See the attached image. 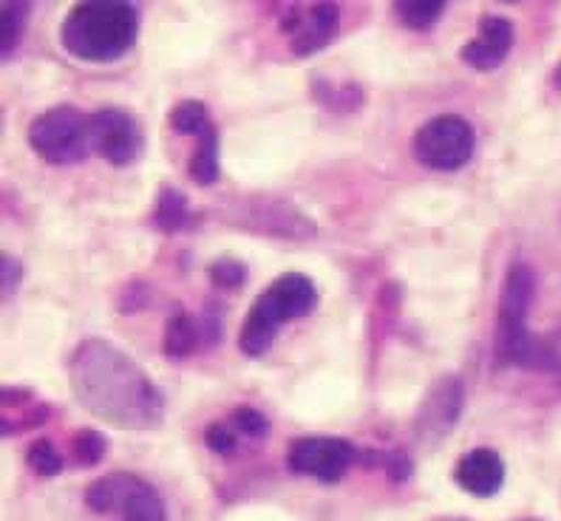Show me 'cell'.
Listing matches in <instances>:
<instances>
[{"label": "cell", "instance_id": "6da1fadb", "mask_svg": "<svg viewBox=\"0 0 561 521\" xmlns=\"http://www.w3.org/2000/svg\"><path fill=\"white\" fill-rule=\"evenodd\" d=\"M69 385L77 403L123 431L162 426L164 394L134 357L103 337L82 340L69 360Z\"/></svg>", "mask_w": 561, "mask_h": 521}, {"label": "cell", "instance_id": "7a4b0ae2", "mask_svg": "<svg viewBox=\"0 0 561 521\" xmlns=\"http://www.w3.org/2000/svg\"><path fill=\"white\" fill-rule=\"evenodd\" d=\"M139 37V9L123 0L77 3L60 26V43L82 62H117Z\"/></svg>", "mask_w": 561, "mask_h": 521}, {"label": "cell", "instance_id": "3957f363", "mask_svg": "<svg viewBox=\"0 0 561 521\" xmlns=\"http://www.w3.org/2000/svg\"><path fill=\"white\" fill-rule=\"evenodd\" d=\"M318 306V289L304 273H284L253 301L239 332V349L261 357L273 349L280 323L301 321Z\"/></svg>", "mask_w": 561, "mask_h": 521}, {"label": "cell", "instance_id": "277c9868", "mask_svg": "<svg viewBox=\"0 0 561 521\" xmlns=\"http://www.w3.org/2000/svg\"><path fill=\"white\" fill-rule=\"evenodd\" d=\"M28 144L48 165H80L91 157L89 117L75 105H55L28 125Z\"/></svg>", "mask_w": 561, "mask_h": 521}, {"label": "cell", "instance_id": "5b68a950", "mask_svg": "<svg viewBox=\"0 0 561 521\" xmlns=\"http://www.w3.org/2000/svg\"><path fill=\"white\" fill-rule=\"evenodd\" d=\"M477 151V130L459 114H439L420 125L411 137V153L420 165L437 173L466 167Z\"/></svg>", "mask_w": 561, "mask_h": 521}, {"label": "cell", "instance_id": "8992f818", "mask_svg": "<svg viewBox=\"0 0 561 521\" xmlns=\"http://www.w3.org/2000/svg\"><path fill=\"white\" fill-rule=\"evenodd\" d=\"M357 448L343 437H298L287 451V467L298 476H312L321 485H335L357 462Z\"/></svg>", "mask_w": 561, "mask_h": 521}, {"label": "cell", "instance_id": "52a82bcc", "mask_svg": "<svg viewBox=\"0 0 561 521\" xmlns=\"http://www.w3.org/2000/svg\"><path fill=\"white\" fill-rule=\"evenodd\" d=\"M91 153L114 167L134 165L145 151V134L137 117L123 108H100L89 114Z\"/></svg>", "mask_w": 561, "mask_h": 521}, {"label": "cell", "instance_id": "ba28073f", "mask_svg": "<svg viewBox=\"0 0 561 521\" xmlns=\"http://www.w3.org/2000/svg\"><path fill=\"white\" fill-rule=\"evenodd\" d=\"M278 28L295 57H312L337 37L341 9L335 3H287L278 14Z\"/></svg>", "mask_w": 561, "mask_h": 521}, {"label": "cell", "instance_id": "9c48e42d", "mask_svg": "<svg viewBox=\"0 0 561 521\" xmlns=\"http://www.w3.org/2000/svg\"><path fill=\"white\" fill-rule=\"evenodd\" d=\"M462 408H466V385H462V380L457 374H443V378H437L417 405V414H414V439L434 445L443 437H448L457 428L459 417H462Z\"/></svg>", "mask_w": 561, "mask_h": 521}, {"label": "cell", "instance_id": "30bf717a", "mask_svg": "<svg viewBox=\"0 0 561 521\" xmlns=\"http://www.w3.org/2000/svg\"><path fill=\"white\" fill-rule=\"evenodd\" d=\"M516 43L514 23L502 14H485L480 21V32L473 40L459 48L462 62H468L477 71H496L507 60L511 48Z\"/></svg>", "mask_w": 561, "mask_h": 521}, {"label": "cell", "instance_id": "8fae6325", "mask_svg": "<svg viewBox=\"0 0 561 521\" xmlns=\"http://www.w3.org/2000/svg\"><path fill=\"white\" fill-rule=\"evenodd\" d=\"M454 482H457L466 494L491 499L505 485V462L493 448H473L462 453L454 467Z\"/></svg>", "mask_w": 561, "mask_h": 521}, {"label": "cell", "instance_id": "7c38bea8", "mask_svg": "<svg viewBox=\"0 0 561 521\" xmlns=\"http://www.w3.org/2000/svg\"><path fill=\"white\" fill-rule=\"evenodd\" d=\"M536 298V275L525 260H511L500 292L496 323H527V312Z\"/></svg>", "mask_w": 561, "mask_h": 521}, {"label": "cell", "instance_id": "4fadbf2b", "mask_svg": "<svg viewBox=\"0 0 561 521\" xmlns=\"http://www.w3.org/2000/svg\"><path fill=\"white\" fill-rule=\"evenodd\" d=\"M114 513H119V521H168L162 496L153 490V485L134 474H125Z\"/></svg>", "mask_w": 561, "mask_h": 521}, {"label": "cell", "instance_id": "5bb4252c", "mask_svg": "<svg viewBox=\"0 0 561 521\" xmlns=\"http://www.w3.org/2000/svg\"><path fill=\"white\" fill-rule=\"evenodd\" d=\"M196 346H202L199 335V317H193L185 309H176L168 323H164V337L162 349L164 355L173 357V360H182V357L193 355Z\"/></svg>", "mask_w": 561, "mask_h": 521}, {"label": "cell", "instance_id": "9a60e30c", "mask_svg": "<svg viewBox=\"0 0 561 521\" xmlns=\"http://www.w3.org/2000/svg\"><path fill=\"white\" fill-rule=\"evenodd\" d=\"M151 221L159 233L164 235L182 233L185 227H191L193 213H191V207H187L185 193L179 190V187L164 185L162 190H159V199H157V207H153Z\"/></svg>", "mask_w": 561, "mask_h": 521}, {"label": "cell", "instance_id": "2e32d148", "mask_svg": "<svg viewBox=\"0 0 561 521\" xmlns=\"http://www.w3.org/2000/svg\"><path fill=\"white\" fill-rule=\"evenodd\" d=\"M187 173L199 187H210L219 182L221 165H219V128L210 125V128L196 139V148L191 153V162H187Z\"/></svg>", "mask_w": 561, "mask_h": 521}, {"label": "cell", "instance_id": "e0dca14e", "mask_svg": "<svg viewBox=\"0 0 561 521\" xmlns=\"http://www.w3.org/2000/svg\"><path fill=\"white\" fill-rule=\"evenodd\" d=\"M448 12L445 0H398L394 3V14L411 32H428L443 21V14Z\"/></svg>", "mask_w": 561, "mask_h": 521}, {"label": "cell", "instance_id": "ac0fdd59", "mask_svg": "<svg viewBox=\"0 0 561 521\" xmlns=\"http://www.w3.org/2000/svg\"><path fill=\"white\" fill-rule=\"evenodd\" d=\"M28 14H32V3H23V0H7L3 3V35H0V57L3 60H12V55L21 46L23 35H26Z\"/></svg>", "mask_w": 561, "mask_h": 521}, {"label": "cell", "instance_id": "d6986e66", "mask_svg": "<svg viewBox=\"0 0 561 521\" xmlns=\"http://www.w3.org/2000/svg\"><path fill=\"white\" fill-rule=\"evenodd\" d=\"M168 119H171V128L176 130V134L196 139L213 125L210 111H207V105L202 103V100H182V103L171 111V117Z\"/></svg>", "mask_w": 561, "mask_h": 521}, {"label": "cell", "instance_id": "ffe728a7", "mask_svg": "<svg viewBox=\"0 0 561 521\" xmlns=\"http://www.w3.org/2000/svg\"><path fill=\"white\" fill-rule=\"evenodd\" d=\"M205 445L207 451L219 453V456H236L247 442L244 437L236 431L233 422L225 417V419H213L210 426L205 428Z\"/></svg>", "mask_w": 561, "mask_h": 521}, {"label": "cell", "instance_id": "44dd1931", "mask_svg": "<svg viewBox=\"0 0 561 521\" xmlns=\"http://www.w3.org/2000/svg\"><path fill=\"white\" fill-rule=\"evenodd\" d=\"M71 451H75L77 465L94 467L100 465L105 453H108V439L100 431H94V428H80V431H75V437H71Z\"/></svg>", "mask_w": 561, "mask_h": 521}, {"label": "cell", "instance_id": "7402d4cb", "mask_svg": "<svg viewBox=\"0 0 561 521\" xmlns=\"http://www.w3.org/2000/svg\"><path fill=\"white\" fill-rule=\"evenodd\" d=\"M26 465L32 467L37 476L51 479V476L62 474L66 462H62V453L57 451V445L51 439H35V442L26 448Z\"/></svg>", "mask_w": 561, "mask_h": 521}, {"label": "cell", "instance_id": "603a6c76", "mask_svg": "<svg viewBox=\"0 0 561 521\" xmlns=\"http://www.w3.org/2000/svg\"><path fill=\"white\" fill-rule=\"evenodd\" d=\"M316 96H318V103L327 105L329 111H355L363 105V91H360V85H355V83L332 85V83H323V80H318Z\"/></svg>", "mask_w": 561, "mask_h": 521}, {"label": "cell", "instance_id": "cb8c5ba5", "mask_svg": "<svg viewBox=\"0 0 561 521\" xmlns=\"http://www.w3.org/2000/svg\"><path fill=\"white\" fill-rule=\"evenodd\" d=\"M227 419L233 422L236 431H239L241 437H244V442H250V445H259V442H264V439L270 437V419L264 417L259 408H253V405H239V408L230 412Z\"/></svg>", "mask_w": 561, "mask_h": 521}, {"label": "cell", "instance_id": "d4e9b609", "mask_svg": "<svg viewBox=\"0 0 561 521\" xmlns=\"http://www.w3.org/2000/svg\"><path fill=\"white\" fill-rule=\"evenodd\" d=\"M207 278L219 289H241L247 283V278H250V269H247L244 260L216 258L207 267Z\"/></svg>", "mask_w": 561, "mask_h": 521}, {"label": "cell", "instance_id": "484cf974", "mask_svg": "<svg viewBox=\"0 0 561 521\" xmlns=\"http://www.w3.org/2000/svg\"><path fill=\"white\" fill-rule=\"evenodd\" d=\"M380 467H383L389 482H394V485H405L411 479V474H414V462H411V456L405 451H383Z\"/></svg>", "mask_w": 561, "mask_h": 521}, {"label": "cell", "instance_id": "4316f807", "mask_svg": "<svg viewBox=\"0 0 561 521\" xmlns=\"http://www.w3.org/2000/svg\"><path fill=\"white\" fill-rule=\"evenodd\" d=\"M21 281H23L21 260L12 258L9 253L0 255V287H3V303L12 301L14 292L21 289Z\"/></svg>", "mask_w": 561, "mask_h": 521}, {"label": "cell", "instance_id": "83f0119b", "mask_svg": "<svg viewBox=\"0 0 561 521\" xmlns=\"http://www.w3.org/2000/svg\"><path fill=\"white\" fill-rule=\"evenodd\" d=\"M199 335L202 346H216L221 340V315L213 309V303H207V309L199 315Z\"/></svg>", "mask_w": 561, "mask_h": 521}, {"label": "cell", "instance_id": "f1b7e54d", "mask_svg": "<svg viewBox=\"0 0 561 521\" xmlns=\"http://www.w3.org/2000/svg\"><path fill=\"white\" fill-rule=\"evenodd\" d=\"M545 374H553L561 383V326L545 335Z\"/></svg>", "mask_w": 561, "mask_h": 521}, {"label": "cell", "instance_id": "f546056e", "mask_svg": "<svg viewBox=\"0 0 561 521\" xmlns=\"http://www.w3.org/2000/svg\"><path fill=\"white\" fill-rule=\"evenodd\" d=\"M550 83H553L556 91H561V62H559V66H556L553 77H550Z\"/></svg>", "mask_w": 561, "mask_h": 521}]
</instances>
